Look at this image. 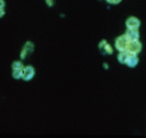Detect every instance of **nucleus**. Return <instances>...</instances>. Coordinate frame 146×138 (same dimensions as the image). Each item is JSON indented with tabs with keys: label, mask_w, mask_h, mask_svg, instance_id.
<instances>
[{
	"label": "nucleus",
	"mask_w": 146,
	"mask_h": 138,
	"mask_svg": "<svg viewBox=\"0 0 146 138\" xmlns=\"http://www.w3.org/2000/svg\"><path fill=\"white\" fill-rule=\"evenodd\" d=\"M141 44L138 40H129L126 51L129 54L137 55L141 50Z\"/></svg>",
	"instance_id": "nucleus-1"
},
{
	"label": "nucleus",
	"mask_w": 146,
	"mask_h": 138,
	"mask_svg": "<svg viewBox=\"0 0 146 138\" xmlns=\"http://www.w3.org/2000/svg\"><path fill=\"white\" fill-rule=\"evenodd\" d=\"M35 69L32 65L25 66L23 69V75L22 79L25 82L31 80L35 75Z\"/></svg>",
	"instance_id": "nucleus-2"
},
{
	"label": "nucleus",
	"mask_w": 146,
	"mask_h": 138,
	"mask_svg": "<svg viewBox=\"0 0 146 138\" xmlns=\"http://www.w3.org/2000/svg\"><path fill=\"white\" fill-rule=\"evenodd\" d=\"M129 40L124 35L118 36L115 40V47L120 52L125 51Z\"/></svg>",
	"instance_id": "nucleus-3"
},
{
	"label": "nucleus",
	"mask_w": 146,
	"mask_h": 138,
	"mask_svg": "<svg viewBox=\"0 0 146 138\" xmlns=\"http://www.w3.org/2000/svg\"><path fill=\"white\" fill-rule=\"evenodd\" d=\"M125 24L127 29H138L140 25V22L138 18L135 17H131L127 19Z\"/></svg>",
	"instance_id": "nucleus-4"
},
{
	"label": "nucleus",
	"mask_w": 146,
	"mask_h": 138,
	"mask_svg": "<svg viewBox=\"0 0 146 138\" xmlns=\"http://www.w3.org/2000/svg\"><path fill=\"white\" fill-rule=\"evenodd\" d=\"M125 35L129 40H138L139 37V33L138 29H127L126 30Z\"/></svg>",
	"instance_id": "nucleus-5"
},
{
	"label": "nucleus",
	"mask_w": 146,
	"mask_h": 138,
	"mask_svg": "<svg viewBox=\"0 0 146 138\" xmlns=\"http://www.w3.org/2000/svg\"><path fill=\"white\" fill-rule=\"evenodd\" d=\"M138 62L139 59L136 55L129 54V56L125 64L129 67H134L137 64Z\"/></svg>",
	"instance_id": "nucleus-6"
},
{
	"label": "nucleus",
	"mask_w": 146,
	"mask_h": 138,
	"mask_svg": "<svg viewBox=\"0 0 146 138\" xmlns=\"http://www.w3.org/2000/svg\"><path fill=\"white\" fill-rule=\"evenodd\" d=\"M25 65L21 60H14L11 65V70H23Z\"/></svg>",
	"instance_id": "nucleus-7"
},
{
	"label": "nucleus",
	"mask_w": 146,
	"mask_h": 138,
	"mask_svg": "<svg viewBox=\"0 0 146 138\" xmlns=\"http://www.w3.org/2000/svg\"><path fill=\"white\" fill-rule=\"evenodd\" d=\"M128 56L129 54L126 51L120 52L117 56L119 62L121 64H125L128 58Z\"/></svg>",
	"instance_id": "nucleus-8"
},
{
	"label": "nucleus",
	"mask_w": 146,
	"mask_h": 138,
	"mask_svg": "<svg viewBox=\"0 0 146 138\" xmlns=\"http://www.w3.org/2000/svg\"><path fill=\"white\" fill-rule=\"evenodd\" d=\"M23 47H25L27 50V51L29 52V54H31L32 52H33L34 51L35 45H34V43L30 40L26 41Z\"/></svg>",
	"instance_id": "nucleus-9"
},
{
	"label": "nucleus",
	"mask_w": 146,
	"mask_h": 138,
	"mask_svg": "<svg viewBox=\"0 0 146 138\" xmlns=\"http://www.w3.org/2000/svg\"><path fill=\"white\" fill-rule=\"evenodd\" d=\"M23 70H12L11 76L13 78L16 80H19L22 78Z\"/></svg>",
	"instance_id": "nucleus-10"
},
{
	"label": "nucleus",
	"mask_w": 146,
	"mask_h": 138,
	"mask_svg": "<svg viewBox=\"0 0 146 138\" xmlns=\"http://www.w3.org/2000/svg\"><path fill=\"white\" fill-rule=\"evenodd\" d=\"M29 54V53L27 51V50L25 47H22V48L19 52V58L21 60L25 59Z\"/></svg>",
	"instance_id": "nucleus-11"
},
{
	"label": "nucleus",
	"mask_w": 146,
	"mask_h": 138,
	"mask_svg": "<svg viewBox=\"0 0 146 138\" xmlns=\"http://www.w3.org/2000/svg\"><path fill=\"white\" fill-rule=\"evenodd\" d=\"M103 48L104 49L105 52L108 54H112L113 52V49H112V47L107 43L104 45V46L103 47Z\"/></svg>",
	"instance_id": "nucleus-12"
},
{
	"label": "nucleus",
	"mask_w": 146,
	"mask_h": 138,
	"mask_svg": "<svg viewBox=\"0 0 146 138\" xmlns=\"http://www.w3.org/2000/svg\"><path fill=\"white\" fill-rule=\"evenodd\" d=\"M46 5L49 7H52L54 5L55 0H45Z\"/></svg>",
	"instance_id": "nucleus-13"
},
{
	"label": "nucleus",
	"mask_w": 146,
	"mask_h": 138,
	"mask_svg": "<svg viewBox=\"0 0 146 138\" xmlns=\"http://www.w3.org/2000/svg\"><path fill=\"white\" fill-rule=\"evenodd\" d=\"M122 0H106L107 2L112 5H116L120 3Z\"/></svg>",
	"instance_id": "nucleus-14"
},
{
	"label": "nucleus",
	"mask_w": 146,
	"mask_h": 138,
	"mask_svg": "<svg viewBox=\"0 0 146 138\" xmlns=\"http://www.w3.org/2000/svg\"><path fill=\"white\" fill-rule=\"evenodd\" d=\"M107 43V42L105 40H103L102 41H101L99 44V48H103V47L104 46V45Z\"/></svg>",
	"instance_id": "nucleus-15"
},
{
	"label": "nucleus",
	"mask_w": 146,
	"mask_h": 138,
	"mask_svg": "<svg viewBox=\"0 0 146 138\" xmlns=\"http://www.w3.org/2000/svg\"><path fill=\"white\" fill-rule=\"evenodd\" d=\"M5 14V10L4 8H0V18H2Z\"/></svg>",
	"instance_id": "nucleus-16"
},
{
	"label": "nucleus",
	"mask_w": 146,
	"mask_h": 138,
	"mask_svg": "<svg viewBox=\"0 0 146 138\" xmlns=\"http://www.w3.org/2000/svg\"><path fill=\"white\" fill-rule=\"evenodd\" d=\"M5 5L6 3L4 0H0V8H5Z\"/></svg>",
	"instance_id": "nucleus-17"
}]
</instances>
